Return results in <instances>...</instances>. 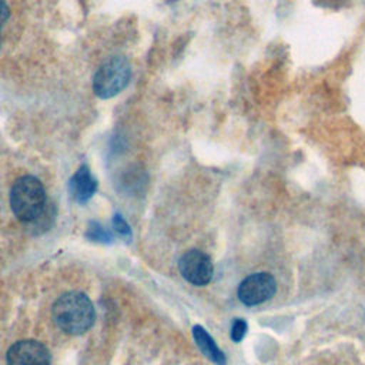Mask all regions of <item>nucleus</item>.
<instances>
[{"label": "nucleus", "instance_id": "f257e3e1", "mask_svg": "<svg viewBox=\"0 0 365 365\" xmlns=\"http://www.w3.org/2000/svg\"><path fill=\"white\" fill-rule=\"evenodd\" d=\"M51 315L56 325L68 335L84 334L93 327L96 318L90 298L77 291H70L58 297L53 304Z\"/></svg>", "mask_w": 365, "mask_h": 365}, {"label": "nucleus", "instance_id": "f03ea898", "mask_svg": "<svg viewBox=\"0 0 365 365\" xmlns=\"http://www.w3.org/2000/svg\"><path fill=\"white\" fill-rule=\"evenodd\" d=\"M10 207L13 214L23 222H31L46 210V190L40 180L23 175L11 187Z\"/></svg>", "mask_w": 365, "mask_h": 365}, {"label": "nucleus", "instance_id": "7ed1b4c3", "mask_svg": "<svg viewBox=\"0 0 365 365\" xmlns=\"http://www.w3.org/2000/svg\"><path fill=\"white\" fill-rule=\"evenodd\" d=\"M131 78V67L127 58L115 56L100 66L93 78V90L100 98H111L121 93Z\"/></svg>", "mask_w": 365, "mask_h": 365}, {"label": "nucleus", "instance_id": "20e7f679", "mask_svg": "<svg viewBox=\"0 0 365 365\" xmlns=\"http://www.w3.org/2000/svg\"><path fill=\"white\" fill-rule=\"evenodd\" d=\"M277 292V281L269 272H255L244 278L237 289L238 299L247 305L254 307L271 299Z\"/></svg>", "mask_w": 365, "mask_h": 365}, {"label": "nucleus", "instance_id": "39448f33", "mask_svg": "<svg viewBox=\"0 0 365 365\" xmlns=\"http://www.w3.org/2000/svg\"><path fill=\"white\" fill-rule=\"evenodd\" d=\"M180 274L185 281L195 287L207 285L214 274V265L205 252L200 250H188L178 259Z\"/></svg>", "mask_w": 365, "mask_h": 365}, {"label": "nucleus", "instance_id": "423d86ee", "mask_svg": "<svg viewBox=\"0 0 365 365\" xmlns=\"http://www.w3.org/2000/svg\"><path fill=\"white\" fill-rule=\"evenodd\" d=\"M7 365H51L47 346L36 339H23L13 344L6 354Z\"/></svg>", "mask_w": 365, "mask_h": 365}, {"label": "nucleus", "instance_id": "0eeeda50", "mask_svg": "<svg viewBox=\"0 0 365 365\" xmlns=\"http://www.w3.org/2000/svg\"><path fill=\"white\" fill-rule=\"evenodd\" d=\"M68 190L71 197L80 202H87L97 191V180L93 177L90 168L83 164L78 170L71 175L68 182Z\"/></svg>", "mask_w": 365, "mask_h": 365}, {"label": "nucleus", "instance_id": "6e6552de", "mask_svg": "<svg viewBox=\"0 0 365 365\" xmlns=\"http://www.w3.org/2000/svg\"><path fill=\"white\" fill-rule=\"evenodd\" d=\"M192 336H194L200 351L211 362H214L215 365H225L227 364L225 354L218 348L215 341L211 338V335L201 325H194L192 327Z\"/></svg>", "mask_w": 365, "mask_h": 365}, {"label": "nucleus", "instance_id": "1a4fd4ad", "mask_svg": "<svg viewBox=\"0 0 365 365\" xmlns=\"http://www.w3.org/2000/svg\"><path fill=\"white\" fill-rule=\"evenodd\" d=\"M86 238L93 242H101V244H111L114 241V234L103 227L97 221H90L86 230Z\"/></svg>", "mask_w": 365, "mask_h": 365}, {"label": "nucleus", "instance_id": "9d476101", "mask_svg": "<svg viewBox=\"0 0 365 365\" xmlns=\"http://www.w3.org/2000/svg\"><path fill=\"white\" fill-rule=\"evenodd\" d=\"M113 227H114L115 232H117L121 238H124L125 241H130V238H131V228H130V225L127 224V221L123 218L121 214H115V215L113 217Z\"/></svg>", "mask_w": 365, "mask_h": 365}, {"label": "nucleus", "instance_id": "9b49d317", "mask_svg": "<svg viewBox=\"0 0 365 365\" xmlns=\"http://www.w3.org/2000/svg\"><path fill=\"white\" fill-rule=\"evenodd\" d=\"M247 329H248V325H247V321L242 319V318H235L232 325H231V339L234 342H241L242 338L245 336L247 334Z\"/></svg>", "mask_w": 365, "mask_h": 365}, {"label": "nucleus", "instance_id": "f8f14e48", "mask_svg": "<svg viewBox=\"0 0 365 365\" xmlns=\"http://www.w3.org/2000/svg\"><path fill=\"white\" fill-rule=\"evenodd\" d=\"M9 14H10V11H9V6L6 4V1H4V0H0V29H1V27H3V24L7 21Z\"/></svg>", "mask_w": 365, "mask_h": 365}]
</instances>
